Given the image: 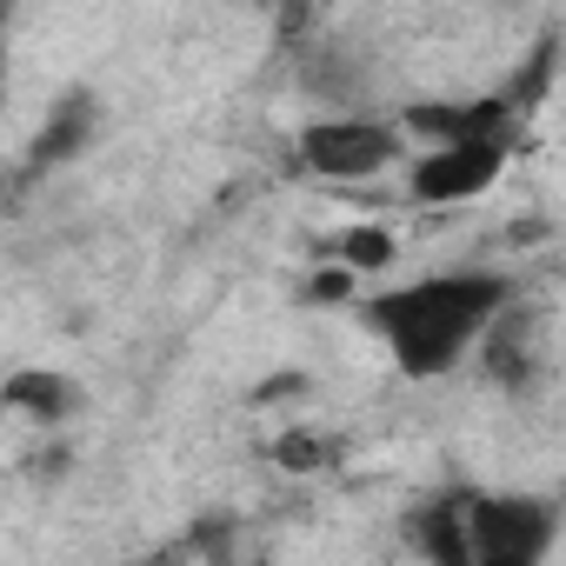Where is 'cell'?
Here are the masks:
<instances>
[{"label":"cell","mask_w":566,"mask_h":566,"mask_svg":"<svg viewBox=\"0 0 566 566\" xmlns=\"http://www.w3.org/2000/svg\"><path fill=\"white\" fill-rule=\"evenodd\" d=\"M0 407L34 420V427H61V420L81 413V387L67 374H54V367H21V374L0 380Z\"/></svg>","instance_id":"obj_6"},{"label":"cell","mask_w":566,"mask_h":566,"mask_svg":"<svg viewBox=\"0 0 566 566\" xmlns=\"http://www.w3.org/2000/svg\"><path fill=\"white\" fill-rule=\"evenodd\" d=\"M407 127L427 134L433 147H453V140H513L520 114H513L500 94H486V101H420V107L407 114ZM407 127H400V134H407Z\"/></svg>","instance_id":"obj_5"},{"label":"cell","mask_w":566,"mask_h":566,"mask_svg":"<svg viewBox=\"0 0 566 566\" xmlns=\"http://www.w3.org/2000/svg\"><path fill=\"white\" fill-rule=\"evenodd\" d=\"M513 160V140H453V147H427L413 167H407V193L420 207H460V200H480L486 187H500Z\"/></svg>","instance_id":"obj_4"},{"label":"cell","mask_w":566,"mask_h":566,"mask_svg":"<svg viewBox=\"0 0 566 566\" xmlns=\"http://www.w3.org/2000/svg\"><path fill=\"white\" fill-rule=\"evenodd\" d=\"M147 566H167V559H147Z\"/></svg>","instance_id":"obj_14"},{"label":"cell","mask_w":566,"mask_h":566,"mask_svg":"<svg viewBox=\"0 0 566 566\" xmlns=\"http://www.w3.org/2000/svg\"><path fill=\"white\" fill-rule=\"evenodd\" d=\"M327 460H334V440L314 433V427H287V433L273 440V467H280V473H301V480H307V473H321Z\"/></svg>","instance_id":"obj_10"},{"label":"cell","mask_w":566,"mask_h":566,"mask_svg":"<svg viewBox=\"0 0 566 566\" xmlns=\"http://www.w3.org/2000/svg\"><path fill=\"white\" fill-rule=\"evenodd\" d=\"M0 94H8V8H0Z\"/></svg>","instance_id":"obj_12"},{"label":"cell","mask_w":566,"mask_h":566,"mask_svg":"<svg viewBox=\"0 0 566 566\" xmlns=\"http://www.w3.org/2000/svg\"><path fill=\"white\" fill-rule=\"evenodd\" d=\"M301 301H307V307H354V301H360V280H354L347 266H321L307 287H301Z\"/></svg>","instance_id":"obj_11"},{"label":"cell","mask_w":566,"mask_h":566,"mask_svg":"<svg viewBox=\"0 0 566 566\" xmlns=\"http://www.w3.org/2000/svg\"><path fill=\"white\" fill-rule=\"evenodd\" d=\"M407 134L394 120H374V114H321L301 127V167L321 174V180H374L400 160Z\"/></svg>","instance_id":"obj_3"},{"label":"cell","mask_w":566,"mask_h":566,"mask_svg":"<svg viewBox=\"0 0 566 566\" xmlns=\"http://www.w3.org/2000/svg\"><path fill=\"white\" fill-rule=\"evenodd\" d=\"M394 253H400V240L387 227H347V233H334V266H347L354 280L394 266Z\"/></svg>","instance_id":"obj_9"},{"label":"cell","mask_w":566,"mask_h":566,"mask_svg":"<svg viewBox=\"0 0 566 566\" xmlns=\"http://www.w3.org/2000/svg\"><path fill=\"white\" fill-rule=\"evenodd\" d=\"M354 307L387 340V354H394V367L407 380H440L513 307V273H500V266H447V273L400 280L387 294H367Z\"/></svg>","instance_id":"obj_1"},{"label":"cell","mask_w":566,"mask_h":566,"mask_svg":"<svg viewBox=\"0 0 566 566\" xmlns=\"http://www.w3.org/2000/svg\"><path fill=\"white\" fill-rule=\"evenodd\" d=\"M87 140H94V94H67V101L48 114V127L34 134V147H28V167H34V174H48V167L74 160Z\"/></svg>","instance_id":"obj_8"},{"label":"cell","mask_w":566,"mask_h":566,"mask_svg":"<svg viewBox=\"0 0 566 566\" xmlns=\"http://www.w3.org/2000/svg\"><path fill=\"white\" fill-rule=\"evenodd\" d=\"M460 506H467V486H453V493H433L427 506H413L407 533H413V546L427 553V566L467 559V520H460Z\"/></svg>","instance_id":"obj_7"},{"label":"cell","mask_w":566,"mask_h":566,"mask_svg":"<svg viewBox=\"0 0 566 566\" xmlns=\"http://www.w3.org/2000/svg\"><path fill=\"white\" fill-rule=\"evenodd\" d=\"M447 566H467V559H447Z\"/></svg>","instance_id":"obj_13"},{"label":"cell","mask_w":566,"mask_h":566,"mask_svg":"<svg viewBox=\"0 0 566 566\" xmlns=\"http://www.w3.org/2000/svg\"><path fill=\"white\" fill-rule=\"evenodd\" d=\"M467 566H546L559 500L546 493H467Z\"/></svg>","instance_id":"obj_2"}]
</instances>
